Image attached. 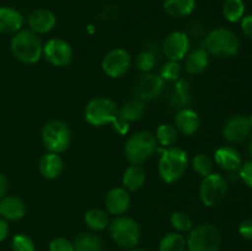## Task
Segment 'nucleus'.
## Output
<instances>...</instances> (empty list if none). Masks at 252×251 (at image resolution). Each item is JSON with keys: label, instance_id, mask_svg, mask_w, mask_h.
I'll list each match as a JSON object with an SVG mask.
<instances>
[{"label": "nucleus", "instance_id": "f257e3e1", "mask_svg": "<svg viewBox=\"0 0 252 251\" xmlns=\"http://www.w3.org/2000/svg\"><path fill=\"white\" fill-rule=\"evenodd\" d=\"M85 120L89 125L95 127L113 123V127L120 134L128 132V128L120 122L117 105L108 97H96L91 100L85 108Z\"/></svg>", "mask_w": 252, "mask_h": 251}, {"label": "nucleus", "instance_id": "f03ea898", "mask_svg": "<svg viewBox=\"0 0 252 251\" xmlns=\"http://www.w3.org/2000/svg\"><path fill=\"white\" fill-rule=\"evenodd\" d=\"M11 53L17 61L25 64H34L43 56V46L31 30H20L10 42Z\"/></svg>", "mask_w": 252, "mask_h": 251}, {"label": "nucleus", "instance_id": "7ed1b4c3", "mask_svg": "<svg viewBox=\"0 0 252 251\" xmlns=\"http://www.w3.org/2000/svg\"><path fill=\"white\" fill-rule=\"evenodd\" d=\"M189 166V155L181 148L171 147L162 152L158 171L162 181L172 184L181 179Z\"/></svg>", "mask_w": 252, "mask_h": 251}, {"label": "nucleus", "instance_id": "20e7f679", "mask_svg": "<svg viewBox=\"0 0 252 251\" xmlns=\"http://www.w3.org/2000/svg\"><path fill=\"white\" fill-rule=\"evenodd\" d=\"M158 147L157 138L153 133L140 130L127 139L125 144V157L133 165H142L153 157Z\"/></svg>", "mask_w": 252, "mask_h": 251}, {"label": "nucleus", "instance_id": "39448f33", "mask_svg": "<svg viewBox=\"0 0 252 251\" xmlns=\"http://www.w3.org/2000/svg\"><path fill=\"white\" fill-rule=\"evenodd\" d=\"M204 49L218 58H230L238 54L240 41L233 31L219 27L207 36Z\"/></svg>", "mask_w": 252, "mask_h": 251}, {"label": "nucleus", "instance_id": "423d86ee", "mask_svg": "<svg viewBox=\"0 0 252 251\" xmlns=\"http://www.w3.org/2000/svg\"><path fill=\"white\" fill-rule=\"evenodd\" d=\"M186 243L189 251H219L223 244V235L213 224H201L192 228Z\"/></svg>", "mask_w": 252, "mask_h": 251}, {"label": "nucleus", "instance_id": "0eeeda50", "mask_svg": "<svg viewBox=\"0 0 252 251\" xmlns=\"http://www.w3.org/2000/svg\"><path fill=\"white\" fill-rule=\"evenodd\" d=\"M110 235L117 245L133 249L139 244L142 230L135 219L120 216L110 224Z\"/></svg>", "mask_w": 252, "mask_h": 251}, {"label": "nucleus", "instance_id": "6e6552de", "mask_svg": "<svg viewBox=\"0 0 252 251\" xmlns=\"http://www.w3.org/2000/svg\"><path fill=\"white\" fill-rule=\"evenodd\" d=\"M42 142L49 153L62 154L71 143V132L68 125L61 120H53L46 123L42 129Z\"/></svg>", "mask_w": 252, "mask_h": 251}, {"label": "nucleus", "instance_id": "1a4fd4ad", "mask_svg": "<svg viewBox=\"0 0 252 251\" xmlns=\"http://www.w3.org/2000/svg\"><path fill=\"white\" fill-rule=\"evenodd\" d=\"M228 193V185L221 175L212 172L203 177L199 186V198L206 207L213 208L219 206L225 199Z\"/></svg>", "mask_w": 252, "mask_h": 251}, {"label": "nucleus", "instance_id": "9d476101", "mask_svg": "<svg viewBox=\"0 0 252 251\" xmlns=\"http://www.w3.org/2000/svg\"><path fill=\"white\" fill-rule=\"evenodd\" d=\"M132 65L129 53L123 48H115L108 52L102 59L103 73L112 79H118L125 75Z\"/></svg>", "mask_w": 252, "mask_h": 251}, {"label": "nucleus", "instance_id": "9b49d317", "mask_svg": "<svg viewBox=\"0 0 252 251\" xmlns=\"http://www.w3.org/2000/svg\"><path fill=\"white\" fill-rule=\"evenodd\" d=\"M43 56L49 64L63 68L73 61V47L62 38H52L43 46Z\"/></svg>", "mask_w": 252, "mask_h": 251}, {"label": "nucleus", "instance_id": "f8f14e48", "mask_svg": "<svg viewBox=\"0 0 252 251\" xmlns=\"http://www.w3.org/2000/svg\"><path fill=\"white\" fill-rule=\"evenodd\" d=\"M164 89V80L161 76L153 73H144L139 76L133 88L135 98L140 101H149L159 96Z\"/></svg>", "mask_w": 252, "mask_h": 251}, {"label": "nucleus", "instance_id": "ddd939ff", "mask_svg": "<svg viewBox=\"0 0 252 251\" xmlns=\"http://www.w3.org/2000/svg\"><path fill=\"white\" fill-rule=\"evenodd\" d=\"M191 42L189 36L182 31H175L165 38L162 49L169 61L179 62L189 54Z\"/></svg>", "mask_w": 252, "mask_h": 251}, {"label": "nucleus", "instance_id": "4468645a", "mask_svg": "<svg viewBox=\"0 0 252 251\" xmlns=\"http://www.w3.org/2000/svg\"><path fill=\"white\" fill-rule=\"evenodd\" d=\"M251 129L249 118L243 115H236L225 122L223 127V137L229 143H241L248 139Z\"/></svg>", "mask_w": 252, "mask_h": 251}, {"label": "nucleus", "instance_id": "2eb2a0df", "mask_svg": "<svg viewBox=\"0 0 252 251\" xmlns=\"http://www.w3.org/2000/svg\"><path fill=\"white\" fill-rule=\"evenodd\" d=\"M105 203L108 213L116 217L123 216L130 206L129 192L125 187H115L107 193Z\"/></svg>", "mask_w": 252, "mask_h": 251}, {"label": "nucleus", "instance_id": "dca6fc26", "mask_svg": "<svg viewBox=\"0 0 252 251\" xmlns=\"http://www.w3.org/2000/svg\"><path fill=\"white\" fill-rule=\"evenodd\" d=\"M57 24V17L51 10L37 9L29 16V26L36 34H44L51 32Z\"/></svg>", "mask_w": 252, "mask_h": 251}, {"label": "nucleus", "instance_id": "f3484780", "mask_svg": "<svg viewBox=\"0 0 252 251\" xmlns=\"http://www.w3.org/2000/svg\"><path fill=\"white\" fill-rule=\"evenodd\" d=\"M201 126L198 113L192 108H181L175 116V128L184 135H193Z\"/></svg>", "mask_w": 252, "mask_h": 251}, {"label": "nucleus", "instance_id": "a211bd4d", "mask_svg": "<svg viewBox=\"0 0 252 251\" xmlns=\"http://www.w3.org/2000/svg\"><path fill=\"white\" fill-rule=\"evenodd\" d=\"M24 16L19 10L9 6L0 7V33L12 34L22 30Z\"/></svg>", "mask_w": 252, "mask_h": 251}, {"label": "nucleus", "instance_id": "6ab92c4d", "mask_svg": "<svg viewBox=\"0 0 252 251\" xmlns=\"http://www.w3.org/2000/svg\"><path fill=\"white\" fill-rule=\"evenodd\" d=\"M26 214V204L16 196H5L0 199V216L5 220L16 221Z\"/></svg>", "mask_w": 252, "mask_h": 251}, {"label": "nucleus", "instance_id": "aec40b11", "mask_svg": "<svg viewBox=\"0 0 252 251\" xmlns=\"http://www.w3.org/2000/svg\"><path fill=\"white\" fill-rule=\"evenodd\" d=\"M145 106L144 102L138 98H130L126 101L120 108H118V118L122 126L129 128V123L140 120L144 115Z\"/></svg>", "mask_w": 252, "mask_h": 251}, {"label": "nucleus", "instance_id": "412c9836", "mask_svg": "<svg viewBox=\"0 0 252 251\" xmlns=\"http://www.w3.org/2000/svg\"><path fill=\"white\" fill-rule=\"evenodd\" d=\"M38 169L42 176L46 177V179H57L63 172V159L59 157V154H56V153H47L39 160Z\"/></svg>", "mask_w": 252, "mask_h": 251}, {"label": "nucleus", "instance_id": "4be33fe9", "mask_svg": "<svg viewBox=\"0 0 252 251\" xmlns=\"http://www.w3.org/2000/svg\"><path fill=\"white\" fill-rule=\"evenodd\" d=\"M217 165L226 171H235L241 165V157L236 149L231 147H221L217 149L214 155Z\"/></svg>", "mask_w": 252, "mask_h": 251}, {"label": "nucleus", "instance_id": "5701e85b", "mask_svg": "<svg viewBox=\"0 0 252 251\" xmlns=\"http://www.w3.org/2000/svg\"><path fill=\"white\" fill-rule=\"evenodd\" d=\"M208 52L204 48H197L186 56L185 68L192 75H198L203 73L209 63Z\"/></svg>", "mask_w": 252, "mask_h": 251}, {"label": "nucleus", "instance_id": "b1692460", "mask_svg": "<svg viewBox=\"0 0 252 251\" xmlns=\"http://www.w3.org/2000/svg\"><path fill=\"white\" fill-rule=\"evenodd\" d=\"M145 182V170L142 165H133L126 169L122 177V184L127 191H138L144 186Z\"/></svg>", "mask_w": 252, "mask_h": 251}, {"label": "nucleus", "instance_id": "393cba45", "mask_svg": "<svg viewBox=\"0 0 252 251\" xmlns=\"http://www.w3.org/2000/svg\"><path fill=\"white\" fill-rule=\"evenodd\" d=\"M196 9V0H165L164 10L171 17L189 16Z\"/></svg>", "mask_w": 252, "mask_h": 251}, {"label": "nucleus", "instance_id": "a878e982", "mask_svg": "<svg viewBox=\"0 0 252 251\" xmlns=\"http://www.w3.org/2000/svg\"><path fill=\"white\" fill-rule=\"evenodd\" d=\"M74 251H101L102 240L94 233H81L74 239Z\"/></svg>", "mask_w": 252, "mask_h": 251}, {"label": "nucleus", "instance_id": "bb28decb", "mask_svg": "<svg viewBox=\"0 0 252 251\" xmlns=\"http://www.w3.org/2000/svg\"><path fill=\"white\" fill-rule=\"evenodd\" d=\"M85 223L91 230H103L110 225V218H108V213L103 209L94 208L86 212L85 214Z\"/></svg>", "mask_w": 252, "mask_h": 251}, {"label": "nucleus", "instance_id": "cd10ccee", "mask_svg": "<svg viewBox=\"0 0 252 251\" xmlns=\"http://www.w3.org/2000/svg\"><path fill=\"white\" fill-rule=\"evenodd\" d=\"M186 248V238L181 233L166 234L159 244V251H185Z\"/></svg>", "mask_w": 252, "mask_h": 251}, {"label": "nucleus", "instance_id": "c85d7f7f", "mask_svg": "<svg viewBox=\"0 0 252 251\" xmlns=\"http://www.w3.org/2000/svg\"><path fill=\"white\" fill-rule=\"evenodd\" d=\"M155 138H157L158 144H160L161 147L171 148L177 142L179 132L175 128V126L169 125V123H164V125H160L158 127L157 133H155Z\"/></svg>", "mask_w": 252, "mask_h": 251}, {"label": "nucleus", "instance_id": "c756f323", "mask_svg": "<svg viewBox=\"0 0 252 251\" xmlns=\"http://www.w3.org/2000/svg\"><path fill=\"white\" fill-rule=\"evenodd\" d=\"M223 14L229 22L240 21L245 14V2L244 0H225L223 5Z\"/></svg>", "mask_w": 252, "mask_h": 251}, {"label": "nucleus", "instance_id": "7c9ffc66", "mask_svg": "<svg viewBox=\"0 0 252 251\" xmlns=\"http://www.w3.org/2000/svg\"><path fill=\"white\" fill-rule=\"evenodd\" d=\"M170 223H171V226L177 233H189L193 228L191 217L181 211L175 212V213L171 214Z\"/></svg>", "mask_w": 252, "mask_h": 251}, {"label": "nucleus", "instance_id": "2f4dec72", "mask_svg": "<svg viewBox=\"0 0 252 251\" xmlns=\"http://www.w3.org/2000/svg\"><path fill=\"white\" fill-rule=\"evenodd\" d=\"M193 170L202 177H206L213 172V160L207 154H197L192 160Z\"/></svg>", "mask_w": 252, "mask_h": 251}, {"label": "nucleus", "instance_id": "473e14b6", "mask_svg": "<svg viewBox=\"0 0 252 251\" xmlns=\"http://www.w3.org/2000/svg\"><path fill=\"white\" fill-rule=\"evenodd\" d=\"M181 71L182 68L179 62L169 61L160 69V76H161V79L164 81H175L180 79Z\"/></svg>", "mask_w": 252, "mask_h": 251}, {"label": "nucleus", "instance_id": "72a5a7b5", "mask_svg": "<svg viewBox=\"0 0 252 251\" xmlns=\"http://www.w3.org/2000/svg\"><path fill=\"white\" fill-rule=\"evenodd\" d=\"M155 56L153 52L150 51H143L138 54L137 59H135V64H137V68L139 69L143 73H150L153 70L155 65Z\"/></svg>", "mask_w": 252, "mask_h": 251}, {"label": "nucleus", "instance_id": "f704fd0d", "mask_svg": "<svg viewBox=\"0 0 252 251\" xmlns=\"http://www.w3.org/2000/svg\"><path fill=\"white\" fill-rule=\"evenodd\" d=\"M11 248L14 251H34V244L30 236L17 234L12 238Z\"/></svg>", "mask_w": 252, "mask_h": 251}, {"label": "nucleus", "instance_id": "c9c22d12", "mask_svg": "<svg viewBox=\"0 0 252 251\" xmlns=\"http://www.w3.org/2000/svg\"><path fill=\"white\" fill-rule=\"evenodd\" d=\"M49 251H74V246L70 240L58 236V238H54L51 240Z\"/></svg>", "mask_w": 252, "mask_h": 251}, {"label": "nucleus", "instance_id": "e433bc0d", "mask_svg": "<svg viewBox=\"0 0 252 251\" xmlns=\"http://www.w3.org/2000/svg\"><path fill=\"white\" fill-rule=\"evenodd\" d=\"M240 177L249 187L252 188V161H248L241 166Z\"/></svg>", "mask_w": 252, "mask_h": 251}, {"label": "nucleus", "instance_id": "4c0bfd02", "mask_svg": "<svg viewBox=\"0 0 252 251\" xmlns=\"http://www.w3.org/2000/svg\"><path fill=\"white\" fill-rule=\"evenodd\" d=\"M239 233L243 238L252 240V220L251 219H246L239 226Z\"/></svg>", "mask_w": 252, "mask_h": 251}, {"label": "nucleus", "instance_id": "58836bf2", "mask_svg": "<svg viewBox=\"0 0 252 251\" xmlns=\"http://www.w3.org/2000/svg\"><path fill=\"white\" fill-rule=\"evenodd\" d=\"M241 30L245 36L252 39V14L241 19Z\"/></svg>", "mask_w": 252, "mask_h": 251}, {"label": "nucleus", "instance_id": "ea45409f", "mask_svg": "<svg viewBox=\"0 0 252 251\" xmlns=\"http://www.w3.org/2000/svg\"><path fill=\"white\" fill-rule=\"evenodd\" d=\"M9 191V180L5 175L0 174V199L4 198Z\"/></svg>", "mask_w": 252, "mask_h": 251}, {"label": "nucleus", "instance_id": "a19ab883", "mask_svg": "<svg viewBox=\"0 0 252 251\" xmlns=\"http://www.w3.org/2000/svg\"><path fill=\"white\" fill-rule=\"evenodd\" d=\"M9 235V224L5 219L0 218V243L4 241Z\"/></svg>", "mask_w": 252, "mask_h": 251}, {"label": "nucleus", "instance_id": "79ce46f5", "mask_svg": "<svg viewBox=\"0 0 252 251\" xmlns=\"http://www.w3.org/2000/svg\"><path fill=\"white\" fill-rule=\"evenodd\" d=\"M249 152H250V154L252 157V135H251L250 140H249Z\"/></svg>", "mask_w": 252, "mask_h": 251}, {"label": "nucleus", "instance_id": "37998d69", "mask_svg": "<svg viewBox=\"0 0 252 251\" xmlns=\"http://www.w3.org/2000/svg\"><path fill=\"white\" fill-rule=\"evenodd\" d=\"M132 251H147V250H143V249H134V250Z\"/></svg>", "mask_w": 252, "mask_h": 251}, {"label": "nucleus", "instance_id": "c03bdc74", "mask_svg": "<svg viewBox=\"0 0 252 251\" xmlns=\"http://www.w3.org/2000/svg\"><path fill=\"white\" fill-rule=\"evenodd\" d=\"M249 121H250V125H251V127H252V115L250 116V118H249Z\"/></svg>", "mask_w": 252, "mask_h": 251}]
</instances>
